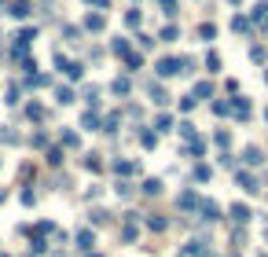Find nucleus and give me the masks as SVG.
Here are the masks:
<instances>
[{
    "label": "nucleus",
    "instance_id": "nucleus-23",
    "mask_svg": "<svg viewBox=\"0 0 268 257\" xmlns=\"http://www.w3.org/2000/svg\"><path fill=\"white\" fill-rule=\"evenodd\" d=\"M62 74H66L70 81H77V78L85 74V66H81V63H66V66H62Z\"/></svg>",
    "mask_w": 268,
    "mask_h": 257
},
{
    "label": "nucleus",
    "instance_id": "nucleus-12",
    "mask_svg": "<svg viewBox=\"0 0 268 257\" xmlns=\"http://www.w3.org/2000/svg\"><path fill=\"white\" fill-rule=\"evenodd\" d=\"M147 96H151V103H158V107H162V103H169V96H165L162 85H147Z\"/></svg>",
    "mask_w": 268,
    "mask_h": 257
},
{
    "label": "nucleus",
    "instance_id": "nucleus-27",
    "mask_svg": "<svg viewBox=\"0 0 268 257\" xmlns=\"http://www.w3.org/2000/svg\"><path fill=\"white\" fill-rule=\"evenodd\" d=\"M125 66H129V70H140V66H144V55H140V52H129V55H125Z\"/></svg>",
    "mask_w": 268,
    "mask_h": 257
},
{
    "label": "nucleus",
    "instance_id": "nucleus-48",
    "mask_svg": "<svg viewBox=\"0 0 268 257\" xmlns=\"http://www.w3.org/2000/svg\"><path fill=\"white\" fill-rule=\"evenodd\" d=\"M55 4H59V0H41V11H44V15H52V11H55Z\"/></svg>",
    "mask_w": 268,
    "mask_h": 257
},
{
    "label": "nucleus",
    "instance_id": "nucleus-26",
    "mask_svg": "<svg viewBox=\"0 0 268 257\" xmlns=\"http://www.w3.org/2000/svg\"><path fill=\"white\" fill-rule=\"evenodd\" d=\"M180 206H184V209H198V195H195V191H184V195H180Z\"/></svg>",
    "mask_w": 268,
    "mask_h": 257
},
{
    "label": "nucleus",
    "instance_id": "nucleus-19",
    "mask_svg": "<svg viewBox=\"0 0 268 257\" xmlns=\"http://www.w3.org/2000/svg\"><path fill=\"white\" fill-rule=\"evenodd\" d=\"M198 41H206V44L217 41V26H213V22H202V26H198Z\"/></svg>",
    "mask_w": 268,
    "mask_h": 257
},
{
    "label": "nucleus",
    "instance_id": "nucleus-33",
    "mask_svg": "<svg viewBox=\"0 0 268 257\" xmlns=\"http://www.w3.org/2000/svg\"><path fill=\"white\" fill-rule=\"evenodd\" d=\"M118 122H121L118 114H107V122H103V132H118Z\"/></svg>",
    "mask_w": 268,
    "mask_h": 257
},
{
    "label": "nucleus",
    "instance_id": "nucleus-39",
    "mask_svg": "<svg viewBox=\"0 0 268 257\" xmlns=\"http://www.w3.org/2000/svg\"><path fill=\"white\" fill-rule=\"evenodd\" d=\"M114 191L121 195V199H129V195H132V184H125V180H118V184H114Z\"/></svg>",
    "mask_w": 268,
    "mask_h": 257
},
{
    "label": "nucleus",
    "instance_id": "nucleus-52",
    "mask_svg": "<svg viewBox=\"0 0 268 257\" xmlns=\"http://www.w3.org/2000/svg\"><path fill=\"white\" fill-rule=\"evenodd\" d=\"M261 4H264V8H268V0H261Z\"/></svg>",
    "mask_w": 268,
    "mask_h": 257
},
{
    "label": "nucleus",
    "instance_id": "nucleus-18",
    "mask_svg": "<svg viewBox=\"0 0 268 257\" xmlns=\"http://www.w3.org/2000/svg\"><path fill=\"white\" fill-rule=\"evenodd\" d=\"M231 217L239 221V224H246V221L254 217V213H250V206H243V202H235V206H231Z\"/></svg>",
    "mask_w": 268,
    "mask_h": 257
},
{
    "label": "nucleus",
    "instance_id": "nucleus-15",
    "mask_svg": "<svg viewBox=\"0 0 268 257\" xmlns=\"http://www.w3.org/2000/svg\"><path fill=\"white\" fill-rule=\"evenodd\" d=\"M110 92H114V96H129L132 92V81L129 78H118L114 85H110Z\"/></svg>",
    "mask_w": 268,
    "mask_h": 257
},
{
    "label": "nucleus",
    "instance_id": "nucleus-2",
    "mask_svg": "<svg viewBox=\"0 0 268 257\" xmlns=\"http://www.w3.org/2000/svg\"><path fill=\"white\" fill-rule=\"evenodd\" d=\"M81 29H88V33H103V29H107V15L103 11H88L85 22H81Z\"/></svg>",
    "mask_w": 268,
    "mask_h": 257
},
{
    "label": "nucleus",
    "instance_id": "nucleus-16",
    "mask_svg": "<svg viewBox=\"0 0 268 257\" xmlns=\"http://www.w3.org/2000/svg\"><path fill=\"white\" fill-rule=\"evenodd\" d=\"M55 103H62V107H70V103H74V88L59 85V88H55Z\"/></svg>",
    "mask_w": 268,
    "mask_h": 257
},
{
    "label": "nucleus",
    "instance_id": "nucleus-53",
    "mask_svg": "<svg viewBox=\"0 0 268 257\" xmlns=\"http://www.w3.org/2000/svg\"><path fill=\"white\" fill-rule=\"evenodd\" d=\"M264 122H268V111H264Z\"/></svg>",
    "mask_w": 268,
    "mask_h": 257
},
{
    "label": "nucleus",
    "instance_id": "nucleus-44",
    "mask_svg": "<svg viewBox=\"0 0 268 257\" xmlns=\"http://www.w3.org/2000/svg\"><path fill=\"white\" fill-rule=\"evenodd\" d=\"M147 224H151V232H162L165 228V217H147Z\"/></svg>",
    "mask_w": 268,
    "mask_h": 257
},
{
    "label": "nucleus",
    "instance_id": "nucleus-34",
    "mask_svg": "<svg viewBox=\"0 0 268 257\" xmlns=\"http://www.w3.org/2000/svg\"><path fill=\"white\" fill-rule=\"evenodd\" d=\"M0 143H19V136H15L11 129H4V125H0Z\"/></svg>",
    "mask_w": 268,
    "mask_h": 257
},
{
    "label": "nucleus",
    "instance_id": "nucleus-42",
    "mask_svg": "<svg viewBox=\"0 0 268 257\" xmlns=\"http://www.w3.org/2000/svg\"><path fill=\"white\" fill-rule=\"evenodd\" d=\"M195 107H198L195 96H184V99H180V111H195Z\"/></svg>",
    "mask_w": 268,
    "mask_h": 257
},
{
    "label": "nucleus",
    "instance_id": "nucleus-30",
    "mask_svg": "<svg viewBox=\"0 0 268 257\" xmlns=\"http://www.w3.org/2000/svg\"><path fill=\"white\" fill-rule=\"evenodd\" d=\"M206 70H210V74H217V70H220V55H217V52H210V55H206Z\"/></svg>",
    "mask_w": 268,
    "mask_h": 257
},
{
    "label": "nucleus",
    "instance_id": "nucleus-21",
    "mask_svg": "<svg viewBox=\"0 0 268 257\" xmlns=\"http://www.w3.org/2000/svg\"><path fill=\"white\" fill-rule=\"evenodd\" d=\"M59 143H62V147H70V151H74V147H81V140H77V132H74V129L62 132V136H59Z\"/></svg>",
    "mask_w": 268,
    "mask_h": 257
},
{
    "label": "nucleus",
    "instance_id": "nucleus-50",
    "mask_svg": "<svg viewBox=\"0 0 268 257\" xmlns=\"http://www.w3.org/2000/svg\"><path fill=\"white\" fill-rule=\"evenodd\" d=\"M264 85H268V70H264Z\"/></svg>",
    "mask_w": 268,
    "mask_h": 257
},
{
    "label": "nucleus",
    "instance_id": "nucleus-25",
    "mask_svg": "<svg viewBox=\"0 0 268 257\" xmlns=\"http://www.w3.org/2000/svg\"><path fill=\"white\" fill-rule=\"evenodd\" d=\"M144 195H162V180H158V176L144 180Z\"/></svg>",
    "mask_w": 268,
    "mask_h": 257
},
{
    "label": "nucleus",
    "instance_id": "nucleus-14",
    "mask_svg": "<svg viewBox=\"0 0 268 257\" xmlns=\"http://www.w3.org/2000/svg\"><path fill=\"white\" fill-rule=\"evenodd\" d=\"M162 11H165V19H177V11H180V0H154Z\"/></svg>",
    "mask_w": 268,
    "mask_h": 257
},
{
    "label": "nucleus",
    "instance_id": "nucleus-8",
    "mask_svg": "<svg viewBox=\"0 0 268 257\" xmlns=\"http://www.w3.org/2000/svg\"><path fill=\"white\" fill-rule=\"evenodd\" d=\"M250 63H257V66L268 63V48L264 44H250Z\"/></svg>",
    "mask_w": 268,
    "mask_h": 257
},
{
    "label": "nucleus",
    "instance_id": "nucleus-37",
    "mask_svg": "<svg viewBox=\"0 0 268 257\" xmlns=\"http://www.w3.org/2000/svg\"><path fill=\"white\" fill-rule=\"evenodd\" d=\"M180 136H184V140H195V125L191 122H180Z\"/></svg>",
    "mask_w": 268,
    "mask_h": 257
},
{
    "label": "nucleus",
    "instance_id": "nucleus-4",
    "mask_svg": "<svg viewBox=\"0 0 268 257\" xmlns=\"http://www.w3.org/2000/svg\"><path fill=\"white\" fill-rule=\"evenodd\" d=\"M8 15H11V19H29V15H34V4H22V0H11V4H8Z\"/></svg>",
    "mask_w": 268,
    "mask_h": 257
},
{
    "label": "nucleus",
    "instance_id": "nucleus-41",
    "mask_svg": "<svg viewBox=\"0 0 268 257\" xmlns=\"http://www.w3.org/2000/svg\"><path fill=\"white\" fill-rule=\"evenodd\" d=\"M59 162H62V147H52L48 151V165H59Z\"/></svg>",
    "mask_w": 268,
    "mask_h": 257
},
{
    "label": "nucleus",
    "instance_id": "nucleus-5",
    "mask_svg": "<svg viewBox=\"0 0 268 257\" xmlns=\"http://www.w3.org/2000/svg\"><path fill=\"white\" fill-rule=\"evenodd\" d=\"M231 33H250V29H254V22H250V15H231Z\"/></svg>",
    "mask_w": 268,
    "mask_h": 257
},
{
    "label": "nucleus",
    "instance_id": "nucleus-36",
    "mask_svg": "<svg viewBox=\"0 0 268 257\" xmlns=\"http://www.w3.org/2000/svg\"><path fill=\"white\" fill-rule=\"evenodd\" d=\"M136 41H140V48H147V52H151V48H154V41H158V37H151V33H140Z\"/></svg>",
    "mask_w": 268,
    "mask_h": 257
},
{
    "label": "nucleus",
    "instance_id": "nucleus-51",
    "mask_svg": "<svg viewBox=\"0 0 268 257\" xmlns=\"http://www.w3.org/2000/svg\"><path fill=\"white\" fill-rule=\"evenodd\" d=\"M22 4H34V0H22Z\"/></svg>",
    "mask_w": 268,
    "mask_h": 257
},
{
    "label": "nucleus",
    "instance_id": "nucleus-28",
    "mask_svg": "<svg viewBox=\"0 0 268 257\" xmlns=\"http://www.w3.org/2000/svg\"><path fill=\"white\" fill-rule=\"evenodd\" d=\"M114 173H118V176H129V173H136V162H114Z\"/></svg>",
    "mask_w": 268,
    "mask_h": 257
},
{
    "label": "nucleus",
    "instance_id": "nucleus-24",
    "mask_svg": "<svg viewBox=\"0 0 268 257\" xmlns=\"http://www.w3.org/2000/svg\"><path fill=\"white\" fill-rule=\"evenodd\" d=\"M191 96H195V99H206V96H213V85H210V81H198Z\"/></svg>",
    "mask_w": 268,
    "mask_h": 257
},
{
    "label": "nucleus",
    "instance_id": "nucleus-13",
    "mask_svg": "<svg viewBox=\"0 0 268 257\" xmlns=\"http://www.w3.org/2000/svg\"><path fill=\"white\" fill-rule=\"evenodd\" d=\"M243 162H246V165H261V162H264L261 147H246V151H243Z\"/></svg>",
    "mask_w": 268,
    "mask_h": 257
},
{
    "label": "nucleus",
    "instance_id": "nucleus-6",
    "mask_svg": "<svg viewBox=\"0 0 268 257\" xmlns=\"http://www.w3.org/2000/svg\"><path fill=\"white\" fill-rule=\"evenodd\" d=\"M231 114L239 118V122H250V99H243V96H239V99L231 103Z\"/></svg>",
    "mask_w": 268,
    "mask_h": 257
},
{
    "label": "nucleus",
    "instance_id": "nucleus-45",
    "mask_svg": "<svg viewBox=\"0 0 268 257\" xmlns=\"http://www.w3.org/2000/svg\"><path fill=\"white\" fill-rule=\"evenodd\" d=\"M140 143H144V147H154V143H158V136H154V132H144V136H140Z\"/></svg>",
    "mask_w": 268,
    "mask_h": 257
},
{
    "label": "nucleus",
    "instance_id": "nucleus-35",
    "mask_svg": "<svg viewBox=\"0 0 268 257\" xmlns=\"http://www.w3.org/2000/svg\"><path fill=\"white\" fill-rule=\"evenodd\" d=\"M81 4H88V8H96V11H110V0H81Z\"/></svg>",
    "mask_w": 268,
    "mask_h": 257
},
{
    "label": "nucleus",
    "instance_id": "nucleus-20",
    "mask_svg": "<svg viewBox=\"0 0 268 257\" xmlns=\"http://www.w3.org/2000/svg\"><path fill=\"white\" fill-rule=\"evenodd\" d=\"M198 209H202V217H206V221H217L220 217V206L217 202H198Z\"/></svg>",
    "mask_w": 268,
    "mask_h": 257
},
{
    "label": "nucleus",
    "instance_id": "nucleus-11",
    "mask_svg": "<svg viewBox=\"0 0 268 257\" xmlns=\"http://www.w3.org/2000/svg\"><path fill=\"white\" fill-rule=\"evenodd\" d=\"M11 41H19V44H34V41H37V26H22Z\"/></svg>",
    "mask_w": 268,
    "mask_h": 257
},
{
    "label": "nucleus",
    "instance_id": "nucleus-47",
    "mask_svg": "<svg viewBox=\"0 0 268 257\" xmlns=\"http://www.w3.org/2000/svg\"><path fill=\"white\" fill-rule=\"evenodd\" d=\"M29 143H34V147H48V136H44V132H34V140H29Z\"/></svg>",
    "mask_w": 268,
    "mask_h": 257
},
{
    "label": "nucleus",
    "instance_id": "nucleus-46",
    "mask_svg": "<svg viewBox=\"0 0 268 257\" xmlns=\"http://www.w3.org/2000/svg\"><path fill=\"white\" fill-rule=\"evenodd\" d=\"M96 125H99L96 114H85V118H81V129H96Z\"/></svg>",
    "mask_w": 268,
    "mask_h": 257
},
{
    "label": "nucleus",
    "instance_id": "nucleus-9",
    "mask_svg": "<svg viewBox=\"0 0 268 257\" xmlns=\"http://www.w3.org/2000/svg\"><path fill=\"white\" fill-rule=\"evenodd\" d=\"M235 184H239L243 191H250V195H254V191H261V188H257V180L250 176V173H235Z\"/></svg>",
    "mask_w": 268,
    "mask_h": 257
},
{
    "label": "nucleus",
    "instance_id": "nucleus-10",
    "mask_svg": "<svg viewBox=\"0 0 268 257\" xmlns=\"http://www.w3.org/2000/svg\"><path fill=\"white\" fill-rule=\"evenodd\" d=\"M140 22H144V8H129L125 11V26L129 29H140Z\"/></svg>",
    "mask_w": 268,
    "mask_h": 257
},
{
    "label": "nucleus",
    "instance_id": "nucleus-38",
    "mask_svg": "<svg viewBox=\"0 0 268 257\" xmlns=\"http://www.w3.org/2000/svg\"><path fill=\"white\" fill-rule=\"evenodd\" d=\"M210 176H213L210 165H195V180H210Z\"/></svg>",
    "mask_w": 268,
    "mask_h": 257
},
{
    "label": "nucleus",
    "instance_id": "nucleus-7",
    "mask_svg": "<svg viewBox=\"0 0 268 257\" xmlns=\"http://www.w3.org/2000/svg\"><path fill=\"white\" fill-rule=\"evenodd\" d=\"M59 33L66 37L70 44H77V41H81V26H74V22H62V26H59Z\"/></svg>",
    "mask_w": 268,
    "mask_h": 257
},
{
    "label": "nucleus",
    "instance_id": "nucleus-29",
    "mask_svg": "<svg viewBox=\"0 0 268 257\" xmlns=\"http://www.w3.org/2000/svg\"><path fill=\"white\" fill-rule=\"evenodd\" d=\"M26 114L34 118V122H44V107H41V103H29V107H26Z\"/></svg>",
    "mask_w": 268,
    "mask_h": 257
},
{
    "label": "nucleus",
    "instance_id": "nucleus-49",
    "mask_svg": "<svg viewBox=\"0 0 268 257\" xmlns=\"http://www.w3.org/2000/svg\"><path fill=\"white\" fill-rule=\"evenodd\" d=\"M228 4H235V8H239V4H243V0H228Z\"/></svg>",
    "mask_w": 268,
    "mask_h": 257
},
{
    "label": "nucleus",
    "instance_id": "nucleus-43",
    "mask_svg": "<svg viewBox=\"0 0 268 257\" xmlns=\"http://www.w3.org/2000/svg\"><path fill=\"white\" fill-rule=\"evenodd\" d=\"M213 111H217V114H231V103H228V99H217Z\"/></svg>",
    "mask_w": 268,
    "mask_h": 257
},
{
    "label": "nucleus",
    "instance_id": "nucleus-17",
    "mask_svg": "<svg viewBox=\"0 0 268 257\" xmlns=\"http://www.w3.org/2000/svg\"><path fill=\"white\" fill-rule=\"evenodd\" d=\"M110 52H114V55H121V59H125V55H129V52H132V48H129V41H125V37H114V41H110Z\"/></svg>",
    "mask_w": 268,
    "mask_h": 257
},
{
    "label": "nucleus",
    "instance_id": "nucleus-32",
    "mask_svg": "<svg viewBox=\"0 0 268 257\" xmlns=\"http://www.w3.org/2000/svg\"><path fill=\"white\" fill-rule=\"evenodd\" d=\"M85 169H92V173H99V169H103V162H99V155H88V158H85Z\"/></svg>",
    "mask_w": 268,
    "mask_h": 257
},
{
    "label": "nucleus",
    "instance_id": "nucleus-31",
    "mask_svg": "<svg viewBox=\"0 0 268 257\" xmlns=\"http://www.w3.org/2000/svg\"><path fill=\"white\" fill-rule=\"evenodd\" d=\"M213 140H217V147H228V143H231V132L220 129V132H213Z\"/></svg>",
    "mask_w": 268,
    "mask_h": 257
},
{
    "label": "nucleus",
    "instance_id": "nucleus-3",
    "mask_svg": "<svg viewBox=\"0 0 268 257\" xmlns=\"http://www.w3.org/2000/svg\"><path fill=\"white\" fill-rule=\"evenodd\" d=\"M158 41H162V44H177V41H180V26H177V22H165V26L158 29Z\"/></svg>",
    "mask_w": 268,
    "mask_h": 257
},
{
    "label": "nucleus",
    "instance_id": "nucleus-22",
    "mask_svg": "<svg viewBox=\"0 0 268 257\" xmlns=\"http://www.w3.org/2000/svg\"><path fill=\"white\" fill-rule=\"evenodd\" d=\"M77 246H81V250H92V246H96V235H92V232H77Z\"/></svg>",
    "mask_w": 268,
    "mask_h": 257
},
{
    "label": "nucleus",
    "instance_id": "nucleus-40",
    "mask_svg": "<svg viewBox=\"0 0 268 257\" xmlns=\"http://www.w3.org/2000/svg\"><path fill=\"white\" fill-rule=\"evenodd\" d=\"M154 125H158V132H169V129H173V118H169V114H162Z\"/></svg>",
    "mask_w": 268,
    "mask_h": 257
},
{
    "label": "nucleus",
    "instance_id": "nucleus-1",
    "mask_svg": "<svg viewBox=\"0 0 268 257\" xmlns=\"http://www.w3.org/2000/svg\"><path fill=\"white\" fill-rule=\"evenodd\" d=\"M154 70H158V78H177L180 74V59L177 55H162L158 63H154Z\"/></svg>",
    "mask_w": 268,
    "mask_h": 257
}]
</instances>
